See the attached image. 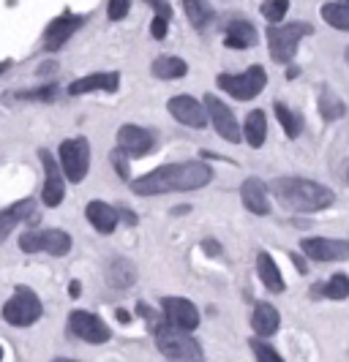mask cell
<instances>
[{"mask_svg": "<svg viewBox=\"0 0 349 362\" xmlns=\"http://www.w3.org/2000/svg\"><path fill=\"white\" fill-rule=\"evenodd\" d=\"M210 180H213V169L202 161L166 163L131 182V191L139 197H159L169 191H200Z\"/></svg>", "mask_w": 349, "mask_h": 362, "instance_id": "obj_1", "label": "cell"}, {"mask_svg": "<svg viewBox=\"0 0 349 362\" xmlns=\"http://www.w3.org/2000/svg\"><path fill=\"white\" fill-rule=\"evenodd\" d=\"M268 191H273L276 202L290 213H319L336 202V194L328 185L306 177H276Z\"/></svg>", "mask_w": 349, "mask_h": 362, "instance_id": "obj_2", "label": "cell"}, {"mask_svg": "<svg viewBox=\"0 0 349 362\" xmlns=\"http://www.w3.org/2000/svg\"><path fill=\"white\" fill-rule=\"evenodd\" d=\"M153 335H156V346L164 354L166 362H205L202 346L188 332H181L164 322L161 327L153 329Z\"/></svg>", "mask_w": 349, "mask_h": 362, "instance_id": "obj_3", "label": "cell"}, {"mask_svg": "<svg viewBox=\"0 0 349 362\" xmlns=\"http://www.w3.org/2000/svg\"><path fill=\"white\" fill-rule=\"evenodd\" d=\"M314 28L309 22H292V25H270L268 28V49H270V57L287 66L297 54V47L303 36H311Z\"/></svg>", "mask_w": 349, "mask_h": 362, "instance_id": "obj_4", "label": "cell"}, {"mask_svg": "<svg viewBox=\"0 0 349 362\" xmlns=\"http://www.w3.org/2000/svg\"><path fill=\"white\" fill-rule=\"evenodd\" d=\"M3 319L11 327H33L44 313V305L38 300V294L28 286H17V291L11 294V300L3 305Z\"/></svg>", "mask_w": 349, "mask_h": 362, "instance_id": "obj_5", "label": "cell"}, {"mask_svg": "<svg viewBox=\"0 0 349 362\" xmlns=\"http://www.w3.org/2000/svg\"><path fill=\"white\" fill-rule=\"evenodd\" d=\"M60 172L69 182H82L88 177V169H91V142L85 136H76V139H63L60 142Z\"/></svg>", "mask_w": 349, "mask_h": 362, "instance_id": "obj_6", "label": "cell"}, {"mask_svg": "<svg viewBox=\"0 0 349 362\" xmlns=\"http://www.w3.org/2000/svg\"><path fill=\"white\" fill-rule=\"evenodd\" d=\"M216 85L224 93H229L232 98H238V101H251V98H257L259 93L265 90L268 74H265L262 66H251L243 74H219Z\"/></svg>", "mask_w": 349, "mask_h": 362, "instance_id": "obj_7", "label": "cell"}, {"mask_svg": "<svg viewBox=\"0 0 349 362\" xmlns=\"http://www.w3.org/2000/svg\"><path fill=\"white\" fill-rule=\"evenodd\" d=\"M19 251L25 254L66 256L71 251V235L63 229H44V232H25L19 237Z\"/></svg>", "mask_w": 349, "mask_h": 362, "instance_id": "obj_8", "label": "cell"}, {"mask_svg": "<svg viewBox=\"0 0 349 362\" xmlns=\"http://www.w3.org/2000/svg\"><path fill=\"white\" fill-rule=\"evenodd\" d=\"M69 329H71L79 341L93 344V346L107 344L112 338L110 327L104 325V319L91 313V310H71V313H69Z\"/></svg>", "mask_w": 349, "mask_h": 362, "instance_id": "obj_9", "label": "cell"}, {"mask_svg": "<svg viewBox=\"0 0 349 362\" xmlns=\"http://www.w3.org/2000/svg\"><path fill=\"white\" fill-rule=\"evenodd\" d=\"M161 316H164V322L169 327L188 332V335L200 327V310L185 297H164L161 300Z\"/></svg>", "mask_w": 349, "mask_h": 362, "instance_id": "obj_10", "label": "cell"}, {"mask_svg": "<svg viewBox=\"0 0 349 362\" xmlns=\"http://www.w3.org/2000/svg\"><path fill=\"white\" fill-rule=\"evenodd\" d=\"M205 112H207V120L213 123V128H216V134H219L221 139H227V142H240L243 139V134H240V126L238 120H235V115H232V109L227 107L221 98H216V95H205L202 101Z\"/></svg>", "mask_w": 349, "mask_h": 362, "instance_id": "obj_11", "label": "cell"}, {"mask_svg": "<svg viewBox=\"0 0 349 362\" xmlns=\"http://www.w3.org/2000/svg\"><path fill=\"white\" fill-rule=\"evenodd\" d=\"M153 147H156V134L153 131L134 126V123L118 128V150L126 158H142L147 153H153Z\"/></svg>", "mask_w": 349, "mask_h": 362, "instance_id": "obj_12", "label": "cell"}, {"mask_svg": "<svg viewBox=\"0 0 349 362\" xmlns=\"http://www.w3.org/2000/svg\"><path fill=\"white\" fill-rule=\"evenodd\" d=\"M38 158L44 166V191H41V202L47 207H57L63 197H66V177L60 172V163H55V156L50 150H38Z\"/></svg>", "mask_w": 349, "mask_h": 362, "instance_id": "obj_13", "label": "cell"}, {"mask_svg": "<svg viewBox=\"0 0 349 362\" xmlns=\"http://www.w3.org/2000/svg\"><path fill=\"white\" fill-rule=\"evenodd\" d=\"M300 251L314 262H344V259H349V240L306 237L300 243Z\"/></svg>", "mask_w": 349, "mask_h": 362, "instance_id": "obj_14", "label": "cell"}, {"mask_svg": "<svg viewBox=\"0 0 349 362\" xmlns=\"http://www.w3.org/2000/svg\"><path fill=\"white\" fill-rule=\"evenodd\" d=\"M166 109L185 128H197L200 131V128L207 126V112H205L202 101H197L194 95H172L166 101Z\"/></svg>", "mask_w": 349, "mask_h": 362, "instance_id": "obj_15", "label": "cell"}, {"mask_svg": "<svg viewBox=\"0 0 349 362\" xmlns=\"http://www.w3.org/2000/svg\"><path fill=\"white\" fill-rule=\"evenodd\" d=\"M82 22H85V17L71 14V11H63L60 17L52 19V22L47 25V30H44V49H47V52L60 49V47H63V44L82 28Z\"/></svg>", "mask_w": 349, "mask_h": 362, "instance_id": "obj_16", "label": "cell"}, {"mask_svg": "<svg viewBox=\"0 0 349 362\" xmlns=\"http://www.w3.org/2000/svg\"><path fill=\"white\" fill-rule=\"evenodd\" d=\"M240 199H243V207L251 216H268L270 213V191H268L265 180H259V177H246L243 180Z\"/></svg>", "mask_w": 349, "mask_h": 362, "instance_id": "obj_17", "label": "cell"}, {"mask_svg": "<svg viewBox=\"0 0 349 362\" xmlns=\"http://www.w3.org/2000/svg\"><path fill=\"white\" fill-rule=\"evenodd\" d=\"M36 202L33 199H19L14 202L11 207H6V210H0V245L6 243V237L11 235V229L22 223V221H36Z\"/></svg>", "mask_w": 349, "mask_h": 362, "instance_id": "obj_18", "label": "cell"}, {"mask_svg": "<svg viewBox=\"0 0 349 362\" xmlns=\"http://www.w3.org/2000/svg\"><path fill=\"white\" fill-rule=\"evenodd\" d=\"M120 88V74L118 71H101V74H88L82 79H76L69 85V95H85V93H115Z\"/></svg>", "mask_w": 349, "mask_h": 362, "instance_id": "obj_19", "label": "cell"}, {"mask_svg": "<svg viewBox=\"0 0 349 362\" xmlns=\"http://www.w3.org/2000/svg\"><path fill=\"white\" fill-rule=\"evenodd\" d=\"M104 278L112 289H131L137 284V264L123 256H112L104 267Z\"/></svg>", "mask_w": 349, "mask_h": 362, "instance_id": "obj_20", "label": "cell"}, {"mask_svg": "<svg viewBox=\"0 0 349 362\" xmlns=\"http://www.w3.org/2000/svg\"><path fill=\"white\" fill-rule=\"evenodd\" d=\"M251 327H254L259 341L273 338L278 332V327H281V313H278L270 303H257V305H254V313H251Z\"/></svg>", "mask_w": 349, "mask_h": 362, "instance_id": "obj_21", "label": "cell"}, {"mask_svg": "<svg viewBox=\"0 0 349 362\" xmlns=\"http://www.w3.org/2000/svg\"><path fill=\"white\" fill-rule=\"evenodd\" d=\"M85 216H88L93 229H96V232H101V235H112V232L118 229V221H120L118 210H115L112 204L98 202V199L91 202V204L85 207Z\"/></svg>", "mask_w": 349, "mask_h": 362, "instance_id": "obj_22", "label": "cell"}, {"mask_svg": "<svg viewBox=\"0 0 349 362\" xmlns=\"http://www.w3.org/2000/svg\"><path fill=\"white\" fill-rule=\"evenodd\" d=\"M224 44H227L229 49H248V47H254V44H257V30H254V25L246 22V19L229 22V28H227V33H224Z\"/></svg>", "mask_w": 349, "mask_h": 362, "instance_id": "obj_23", "label": "cell"}, {"mask_svg": "<svg viewBox=\"0 0 349 362\" xmlns=\"http://www.w3.org/2000/svg\"><path fill=\"white\" fill-rule=\"evenodd\" d=\"M257 275L259 281H262V286L268 291H273V294H281V291L287 289V284H284V275L278 270V264L273 262V256L270 254H262L257 256Z\"/></svg>", "mask_w": 349, "mask_h": 362, "instance_id": "obj_24", "label": "cell"}, {"mask_svg": "<svg viewBox=\"0 0 349 362\" xmlns=\"http://www.w3.org/2000/svg\"><path fill=\"white\" fill-rule=\"evenodd\" d=\"M240 134H243V139H246L251 147L265 145V139H268V117H265V112H262V109L248 112L246 126H243V131H240Z\"/></svg>", "mask_w": 349, "mask_h": 362, "instance_id": "obj_25", "label": "cell"}, {"mask_svg": "<svg viewBox=\"0 0 349 362\" xmlns=\"http://www.w3.org/2000/svg\"><path fill=\"white\" fill-rule=\"evenodd\" d=\"M153 76L159 79H181L188 74V63L183 57H175V54H164V57H156L153 66H150Z\"/></svg>", "mask_w": 349, "mask_h": 362, "instance_id": "obj_26", "label": "cell"}, {"mask_svg": "<svg viewBox=\"0 0 349 362\" xmlns=\"http://www.w3.org/2000/svg\"><path fill=\"white\" fill-rule=\"evenodd\" d=\"M183 11H185V19H188L197 30L207 28V25L213 22V17H216L207 0H183Z\"/></svg>", "mask_w": 349, "mask_h": 362, "instance_id": "obj_27", "label": "cell"}, {"mask_svg": "<svg viewBox=\"0 0 349 362\" xmlns=\"http://www.w3.org/2000/svg\"><path fill=\"white\" fill-rule=\"evenodd\" d=\"M319 112H322V117L328 123H333V120H338V117L347 115V107H344V101L331 88H322V93H319Z\"/></svg>", "mask_w": 349, "mask_h": 362, "instance_id": "obj_28", "label": "cell"}, {"mask_svg": "<svg viewBox=\"0 0 349 362\" xmlns=\"http://www.w3.org/2000/svg\"><path fill=\"white\" fill-rule=\"evenodd\" d=\"M322 19L331 25V28H336V30H344V33H349V3H325L322 6Z\"/></svg>", "mask_w": 349, "mask_h": 362, "instance_id": "obj_29", "label": "cell"}, {"mask_svg": "<svg viewBox=\"0 0 349 362\" xmlns=\"http://www.w3.org/2000/svg\"><path fill=\"white\" fill-rule=\"evenodd\" d=\"M311 294H316V297L322 294V297H328V300H338V303H341V300H347L349 297V275H344V272L333 275L325 286H319V289L314 286Z\"/></svg>", "mask_w": 349, "mask_h": 362, "instance_id": "obj_30", "label": "cell"}, {"mask_svg": "<svg viewBox=\"0 0 349 362\" xmlns=\"http://www.w3.org/2000/svg\"><path fill=\"white\" fill-rule=\"evenodd\" d=\"M273 109H276V117H278V123H281V128H284V134H287L290 139L300 136V131H303V120H300V115H294L287 104H273Z\"/></svg>", "mask_w": 349, "mask_h": 362, "instance_id": "obj_31", "label": "cell"}, {"mask_svg": "<svg viewBox=\"0 0 349 362\" xmlns=\"http://www.w3.org/2000/svg\"><path fill=\"white\" fill-rule=\"evenodd\" d=\"M259 11H262L265 19H270V25H278L281 19L287 17V11H290V0H265L259 6Z\"/></svg>", "mask_w": 349, "mask_h": 362, "instance_id": "obj_32", "label": "cell"}, {"mask_svg": "<svg viewBox=\"0 0 349 362\" xmlns=\"http://www.w3.org/2000/svg\"><path fill=\"white\" fill-rule=\"evenodd\" d=\"M8 98H19V101H55L57 98V88L55 85H44V88H38V90H25V93H14V95H8Z\"/></svg>", "mask_w": 349, "mask_h": 362, "instance_id": "obj_33", "label": "cell"}, {"mask_svg": "<svg viewBox=\"0 0 349 362\" xmlns=\"http://www.w3.org/2000/svg\"><path fill=\"white\" fill-rule=\"evenodd\" d=\"M248 346H251V351H254L257 362H284V357L278 354L273 346L265 344V341H259V338H254V341H251Z\"/></svg>", "mask_w": 349, "mask_h": 362, "instance_id": "obj_34", "label": "cell"}, {"mask_svg": "<svg viewBox=\"0 0 349 362\" xmlns=\"http://www.w3.org/2000/svg\"><path fill=\"white\" fill-rule=\"evenodd\" d=\"M129 11H131V0H110V6H107V17L112 22H120Z\"/></svg>", "mask_w": 349, "mask_h": 362, "instance_id": "obj_35", "label": "cell"}, {"mask_svg": "<svg viewBox=\"0 0 349 362\" xmlns=\"http://www.w3.org/2000/svg\"><path fill=\"white\" fill-rule=\"evenodd\" d=\"M112 166H115V175L120 177V180H129V158L120 153V150H112Z\"/></svg>", "mask_w": 349, "mask_h": 362, "instance_id": "obj_36", "label": "cell"}, {"mask_svg": "<svg viewBox=\"0 0 349 362\" xmlns=\"http://www.w3.org/2000/svg\"><path fill=\"white\" fill-rule=\"evenodd\" d=\"M166 30H169V19L164 17H156L153 22H150V36L159 38V41H164L166 38Z\"/></svg>", "mask_w": 349, "mask_h": 362, "instance_id": "obj_37", "label": "cell"}, {"mask_svg": "<svg viewBox=\"0 0 349 362\" xmlns=\"http://www.w3.org/2000/svg\"><path fill=\"white\" fill-rule=\"evenodd\" d=\"M145 3L156 8V17L172 19V8H169V3H166V0H145Z\"/></svg>", "mask_w": 349, "mask_h": 362, "instance_id": "obj_38", "label": "cell"}, {"mask_svg": "<svg viewBox=\"0 0 349 362\" xmlns=\"http://www.w3.org/2000/svg\"><path fill=\"white\" fill-rule=\"evenodd\" d=\"M202 251H205V254H210V256H219L221 254V245L216 243V240H205Z\"/></svg>", "mask_w": 349, "mask_h": 362, "instance_id": "obj_39", "label": "cell"}, {"mask_svg": "<svg viewBox=\"0 0 349 362\" xmlns=\"http://www.w3.org/2000/svg\"><path fill=\"white\" fill-rule=\"evenodd\" d=\"M118 216H120V218H126V223H131V226L137 223V216H134L131 210H126V207H120V210H118Z\"/></svg>", "mask_w": 349, "mask_h": 362, "instance_id": "obj_40", "label": "cell"}, {"mask_svg": "<svg viewBox=\"0 0 349 362\" xmlns=\"http://www.w3.org/2000/svg\"><path fill=\"white\" fill-rule=\"evenodd\" d=\"M79 291H82V286H79L76 281H71V286H69V294H71V297H79Z\"/></svg>", "mask_w": 349, "mask_h": 362, "instance_id": "obj_41", "label": "cell"}, {"mask_svg": "<svg viewBox=\"0 0 349 362\" xmlns=\"http://www.w3.org/2000/svg\"><path fill=\"white\" fill-rule=\"evenodd\" d=\"M292 262H294V264H297V270H300V272H306V264H303V259H300V256H294V254H292Z\"/></svg>", "mask_w": 349, "mask_h": 362, "instance_id": "obj_42", "label": "cell"}, {"mask_svg": "<svg viewBox=\"0 0 349 362\" xmlns=\"http://www.w3.org/2000/svg\"><path fill=\"white\" fill-rule=\"evenodd\" d=\"M11 69V60H0V76Z\"/></svg>", "mask_w": 349, "mask_h": 362, "instance_id": "obj_43", "label": "cell"}, {"mask_svg": "<svg viewBox=\"0 0 349 362\" xmlns=\"http://www.w3.org/2000/svg\"><path fill=\"white\" fill-rule=\"evenodd\" d=\"M115 316H118V322H129V319H131V316H129V313H126V310H118Z\"/></svg>", "mask_w": 349, "mask_h": 362, "instance_id": "obj_44", "label": "cell"}, {"mask_svg": "<svg viewBox=\"0 0 349 362\" xmlns=\"http://www.w3.org/2000/svg\"><path fill=\"white\" fill-rule=\"evenodd\" d=\"M52 362H76V360H69V357H57V360H52Z\"/></svg>", "mask_w": 349, "mask_h": 362, "instance_id": "obj_45", "label": "cell"}, {"mask_svg": "<svg viewBox=\"0 0 349 362\" xmlns=\"http://www.w3.org/2000/svg\"><path fill=\"white\" fill-rule=\"evenodd\" d=\"M344 54H347V63H349V47H347V52H344Z\"/></svg>", "mask_w": 349, "mask_h": 362, "instance_id": "obj_46", "label": "cell"}, {"mask_svg": "<svg viewBox=\"0 0 349 362\" xmlns=\"http://www.w3.org/2000/svg\"><path fill=\"white\" fill-rule=\"evenodd\" d=\"M0 360H3V346H0Z\"/></svg>", "mask_w": 349, "mask_h": 362, "instance_id": "obj_47", "label": "cell"}, {"mask_svg": "<svg viewBox=\"0 0 349 362\" xmlns=\"http://www.w3.org/2000/svg\"><path fill=\"white\" fill-rule=\"evenodd\" d=\"M336 3H349V0H336Z\"/></svg>", "mask_w": 349, "mask_h": 362, "instance_id": "obj_48", "label": "cell"}]
</instances>
